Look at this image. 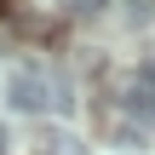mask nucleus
I'll return each instance as SVG.
<instances>
[{"instance_id": "1", "label": "nucleus", "mask_w": 155, "mask_h": 155, "mask_svg": "<svg viewBox=\"0 0 155 155\" xmlns=\"http://www.w3.org/2000/svg\"><path fill=\"white\" fill-rule=\"evenodd\" d=\"M6 104L23 109V115H40V109H69V86L46 69V63H12L6 69Z\"/></svg>"}, {"instance_id": "2", "label": "nucleus", "mask_w": 155, "mask_h": 155, "mask_svg": "<svg viewBox=\"0 0 155 155\" xmlns=\"http://www.w3.org/2000/svg\"><path fill=\"white\" fill-rule=\"evenodd\" d=\"M40 155H86V144H81L75 127H46L40 132Z\"/></svg>"}, {"instance_id": "3", "label": "nucleus", "mask_w": 155, "mask_h": 155, "mask_svg": "<svg viewBox=\"0 0 155 155\" xmlns=\"http://www.w3.org/2000/svg\"><path fill=\"white\" fill-rule=\"evenodd\" d=\"M127 109L144 115V121H155V92L144 86V81H127Z\"/></svg>"}, {"instance_id": "4", "label": "nucleus", "mask_w": 155, "mask_h": 155, "mask_svg": "<svg viewBox=\"0 0 155 155\" xmlns=\"http://www.w3.org/2000/svg\"><path fill=\"white\" fill-rule=\"evenodd\" d=\"M52 6H58L63 17H98V12H104L109 0H52Z\"/></svg>"}, {"instance_id": "5", "label": "nucleus", "mask_w": 155, "mask_h": 155, "mask_svg": "<svg viewBox=\"0 0 155 155\" xmlns=\"http://www.w3.org/2000/svg\"><path fill=\"white\" fill-rule=\"evenodd\" d=\"M115 138H121V150H144V138H150V132H144V127H121Z\"/></svg>"}, {"instance_id": "6", "label": "nucleus", "mask_w": 155, "mask_h": 155, "mask_svg": "<svg viewBox=\"0 0 155 155\" xmlns=\"http://www.w3.org/2000/svg\"><path fill=\"white\" fill-rule=\"evenodd\" d=\"M138 81H144V86H150V92H155V52H150V58H144V63H138Z\"/></svg>"}]
</instances>
